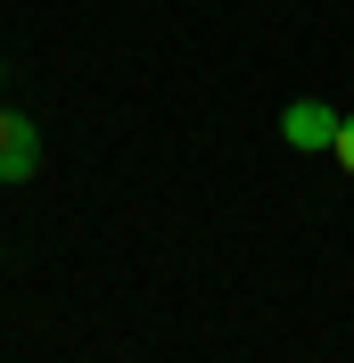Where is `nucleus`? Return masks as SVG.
<instances>
[{
	"instance_id": "f257e3e1",
	"label": "nucleus",
	"mask_w": 354,
	"mask_h": 363,
	"mask_svg": "<svg viewBox=\"0 0 354 363\" xmlns=\"http://www.w3.org/2000/svg\"><path fill=\"white\" fill-rule=\"evenodd\" d=\"M33 174H42V133L0 108V182H33Z\"/></svg>"
},
{
	"instance_id": "f03ea898",
	"label": "nucleus",
	"mask_w": 354,
	"mask_h": 363,
	"mask_svg": "<svg viewBox=\"0 0 354 363\" xmlns=\"http://www.w3.org/2000/svg\"><path fill=\"white\" fill-rule=\"evenodd\" d=\"M280 140H288V149H330V140H338V116L321 108V99H297V108L280 116Z\"/></svg>"
},
{
	"instance_id": "7ed1b4c3",
	"label": "nucleus",
	"mask_w": 354,
	"mask_h": 363,
	"mask_svg": "<svg viewBox=\"0 0 354 363\" xmlns=\"http://www.w3.org/2000/svg\"><path fill=\"white\" fill-rule=\"evenodd\" d=\"M330 157H338V165L354 174V116H338V140H330Z\"/></svg>"
}]
</instances>
